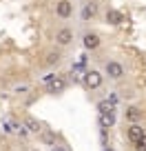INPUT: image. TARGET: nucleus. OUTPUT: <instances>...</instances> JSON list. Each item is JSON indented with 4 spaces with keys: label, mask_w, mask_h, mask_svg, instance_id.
Returning a JSON list of instances; mask_svg holds the SVG:
<instances>
[{
    "label": "nucleus",
    "mask_w": 146,
    "mask_h": 151,
    "mask_svg": "<svg viewBox=\"0 0 146 151\" xmlns=\"http://www.w3.org/2000/svg\"><path fill=\"white\" fill-rule=\"evenodd\" d=\"M106 22L108 24H122L124 22V14L118 9H108L106 11Z\"/></svg>",
    "instance_id": "7"
},
{
    "label": "nucleus",
    "mask_w": 146,
    "mask_h": 151,
    "mask_svg": "<svg viewBox=\"0 0 146 151\" xmlns=\"http://www.w3.org/2000/svg\"><path fill=\"white\" fill-rule=\"evenodd\" d=\"M95 14H98V5L95 2H86L84 9H82V20H91Z\"/></svg>",
    "instance_id": "11"
},
{
    "label": "nucleus",
    "mask_w": 146,
    "mask_h": 151,
    "mask_svg": "<svg viewBox=\"0 0 146 151\" xmlns=\"http://www.w3.org/2000/svg\"><path fill=\"white\" fill-rule=\"evenodd\" d=\"M98 111H100V113L113 111V102H108V100H100V102H98Z\"/></svg>",
    "instance_id": "14"
},
{
    "label": "nucleus",
    "mask_w": 146,
    "mask_h": 151,
    "mask_svg": "<svg viewBox=\"0 0 146 151\" xmlns=\"http://www.w3.org/2000/svg\"><path fill=\"white\" fill-rule=\"evenodd\" d=\"M106 151H113V149H106Z\"/></svg>",
    "instance_id": "18"
},
{
    "label": "nucleus",
    "mask_w": 146,
    "mask_h": 151,
    "mask_svg": "<svg viewBox=\"0 0 146 151\" xmlns=\"http://www.w3.org/2000/svg\"><path fill=\"white\" fill-rule=\"evenodd\" d=\"M142 136H144V129H142L140 127V124H131V127H128L126 129V138H128V140H131V142H135V140H140V138Z\"/></svg>",
    "instance_id": "8"
},
{
    "label": "nucleus",
    "mask_w": 146,
    "mask_h": 151,
    "mask_svg": "<svg viewBox=\"0 0 146 151\" xmlns=\"http://www.w3.org/2000/svg\"><path fill=\"white\" fill-rule=\"evenodd\" d=\"M47 89H49V93H60V91L66 89V80L62 76H56L51 82H47Z\"/></svg>",
    "instance_id": "4"
},
{
    "label": "nucleus",
    "mask_w": 146,
    "mask_h": 151,
    "mask_svg": "<svg viewBox=\"0 0 146 151\" xmlns=\"http://www.w3.org/2000/svg\"><path fill=\"white\" fill-rule=\"evenodd\" d=\"M82 42H84V47H86V49H91V51H93V49H98L100 45H102V40H100L98 33L86 31V33H84V38H82Z\"/></svg>",
    "instance_id": "3"
},
{
    "label": "nucleus",
    "mask_w": 146,
    "mask_h": 151,
    "mask_svg": "<svg viewBox=\"0 0 146 151\" xmlns=\"http://www.w3.org/2000/svg\"><path fill=\"white\" fill-rule=\"evenodd\" d=\"M115 124V111H106V113H100V127L108 129Z\"/></svg>",
    "instance_id": "9"
},
{
    "label": "nucleus",
    "mask_w": 146,
    "mask_h": 151,
    "mask_svg": "<svg viewBox=\"0 0 146 151\" xmlns=\"http://www.w3.org/2000/svg\"><path fill=\"white\" fill-rule=\"evenodd\" d=\"M24 127H27V131H31V133H40L42 131V124H40L36 118H31V116L24 118Z\"/></svg>",
    "instance_id": "10"
},
{
    "label": "nucleus",
    "mask_w": 146,
    "mask_h": 151,
    "mask_svg": "<svg viewBox=\"0 0 146 151\" xmlns=\"http://www.w3.org/2000/svg\"><path fill=\"white\" fill-rule=\"evenodd\" d=\"M104 71H106V76L111 78V80H120V78L124 76V67L120 65V62H115V60L106 62V65H104Z\"/></svg>",
    "instance_id": "1"
},
{
    "label": "nucleus",
    "mask_w": 146,
    "mask_h": 151,
    "mask_svg": "<svg viewBox=\"0 0 146 151\" xmlns=\"http://www.w3.org/2000/svg\"><path fill=\"white\" fill-rule=\"evenodd\" d=\"M126 120H128V122H133V124L140 122V120H142V111L137 107H128L126 109Z\"/></svg>",
    "instance_id": "12"
},
{
    "label": "nucleus",
    "mask_w": 146,
    "mask_h": 151,
    "mask_svg": "<svg viewBox=\"0 0 146 151\" xmlns=\"http://www.w3.org/2000/svg\"><path fill=\"white\" fill-rule=\"evenodd\" d=\"M133 145H135V151H146V133L140 138V140H135Z\"/></svg>",
    "instance_id": "15"
},
{
    "label": "nucleus",
    "mask_w": 146,
    "mask_h": 151,
    "mask_svg": "<svg viewBox=\"0 0 146 151\" xmlns=\"http://www.w3.org/2000/svg\"><path fill=\"white\" fill-rule=\"evenodd\" d=\"M33 151H36V149H33Z\"/></svg>",
    "instance_id": "19"
},
{
    "label": "nucleus",
    "mask_w": 146,
    "mask_h": 151,
    "mask_svg": "<svg viewBox=\"0 0 146 151\" xmlns=\"http://www.w3.org/2000/svg\"><path fill=\"white\" fill-rule=\"evenodd\" d=\"M60 58H62L60 51H49V53H47V65H49V67H51V65H58V62H60Z\"/></svg>",
    "instance_id": "13"
},
{
    "label": "nucleus",
    "mask_w": 146,
    "mask_h": 151,
    "mask_svg": "<svg viewBox=\"0 0 146 151\" xmlns=\"http://www.w3.org/2000/svg\"><path fill=\"white\" fill-rule=\"evenodd\" d=\"M71 40H73V31H71V29H60V31L56 33V42L60 45V47H66Z\"/></svg>",
    "instance_id": "6"
},
{
    "label": "nucleus",
    "mask_w": 146,
    "mask_h": 151,
    "mask_svg": "<svg viewBox=\"0 0 146 151\" xmlns=\"http://www.w3.org/2000/svg\"><path fill=\"white\" fill-rule=\"evenodd\" d=\"M102 73L100 71H95V69H91V71H86V76H84V82H86V87L89 89H98V87H102Z\"/></svg>",
    "instance_id": "2"
},
{
    "label": "nucleus",
    "mask_w": 146,
    "mask_h": 151,
    "mask_svg": "<svg viewBox=\"0 0 146 151\" xmlns=\"http://www.w3.org/2000/svg\"><path fill=\"white\" fill-rule=\"evenodd\" d=\"M42 140L47 142V145H56V136H53V133H49V131L42 136Z\"/></svg>",
    "instance_id": "16"
},
{
    "label": "nucleus",
    "mask_w": 146,
    "mask_h": 151,
    "mask_svg": "<svg viewBox=\"0 0 146 151\" xmlns=\"http://www.w3.org/2000/svg\"><path fill=\"white\" fill-rule=\"evenodd\" d=\"M56 14L60 16V18H71V14H73V5H71L69 0H60L56 5Z\"/></svg>",
    "instance_id": "5"
},
{
    "label": "nucleus",
    "mask_w": 146,
    "mask_h": 151,
    "mask_svg": "<svg viewBox=\"0 0 146 151\" xmlns=\"http://www.w3.org/2000/svg\"><path fill=\"white\" fill-rule=\"evenodd\" d=\"M51 151H66V149H64V147H56V145H53V149H51Z\"/></svg>",
    "instance_id": "17"
}]
</instances>
